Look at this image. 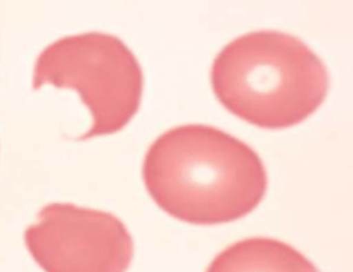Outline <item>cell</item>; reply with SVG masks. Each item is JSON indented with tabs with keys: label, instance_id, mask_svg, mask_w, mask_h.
<instances>
[{
	"label": "cell",
	"instance_id": "6da1fadb",
	"mask_svg": "<svg viewBox=\"0 0 353 272\" xmlns=\"http://www.w3.org/2000/svg\"><path fill=\"white\" fill-rule=\"evenodd\" d=\"M143 179L152 200L192 225H223L251 214L265 198V164L249 144L212 126L183 125L157 137Z\"/></svg>",
	"mask_w": 353,
	"mask_h": 272
},
{
	"label": "cell",
	"instance_id": "7a4b0ae2",
	"mask_svg": "<svg viewBox=\"0 0 353 272\" xmlns=\"http://www.w3.org/2000/svg\"><path fill=\"white\" fill-rule=\"evenodd\" d=\"M211 86L233 115L265 130H284L321 108L330 77L322 59L301 39L284 32L254 31L219 52Z\"/></svg>",
	"mask_w": 353,
	"mask_h": 272
},
{
	"label": "cell",
	"instance_id": "3957f363",
	"mask_svg": "<svg viewBox=\"0 0 353 272\" xmlns=\"http://www.w3.org/2000/svg\"><path fill=\"white\" fill-rule=\"evenodd\" d=\"M52 84L76 90L93 119L79 141L122 131L141 106L144 76L141 64L120 38L89 32L68 36L38 55L33 90Z\"/></svg>",
	"mask_w": 353,
	"mask_h": 272
},
{
	"label": "cell",
	"instance_id": "277c9868",
	"mask_svg": "<svg viewBox=\"0 0 353 272\" xmlns=\"http://www.w3.org/2000/svg\"><path fill=\"white\" fill-rule=\"evenodd\" d=\"M25 231L34 262L48 272H121L130 267L134 243L125 224L103 210L52 203Z\"/></svg>",
	"mask_w": 353,
	"mask_h": 272
},
{
	"label": "cell",
	"instance_id": "5b68a950",
	"mask_svg": "<svg viewBox=\"0 0 353 272\" xmlns=\"http://www.w3.org/2000/svg\"><path fill=\"white\" fill-rule=\"evenodd\" d=\"M223 271H317L300 251L272 238H249L219 253L208 269Z\"/></svg>",
	"mask_w": 353,
	"mask_h": 272
}]
</instances>
